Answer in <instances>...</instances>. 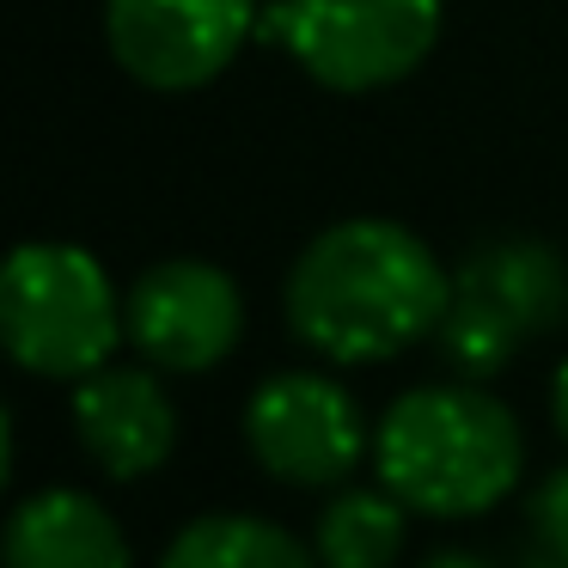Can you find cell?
I'll return each instance as SVG.
<instances>
[{"instance_id":"1","label":"cell","mask_w":568,"mask_h":568,"mask_svg":"<svg viewBox=\"0 0 568 568\" xmlns=\"http://www.w3.org/2000/svg\"><path fill=\"white\" fill-rule=\"evenodd\" d=\"M446 306L453 275L397 221L324 226L287 275L294 336L343 367H373L416 348L422 336H440Z\"/></svg>"},{"instance_id":"2","label":"cell","mask_w":568,"mask_h":568,"mask_svg":"<svg viewBox=\"0 0 568 568\" xmlns=\"http://www.w3.org/2000/svg\"><path fill=\"white\" fill-rule=\"evenodd\" d=\"M379 483L434 519H470L519 489L526 434L514 409L477 385H416L373 434Z\"/></svg>"},{"instance_id":"3","label":"cell","mask_w":568,"mask_h":568,"mask_svg":"<svg viewBox=\"0 0 568 568\" xmlns=\"http://www.w3.org/2000/svg\"><path fill=\"white\" fill-rule=\"evenodd\" d=\"M0 336L7 355L43 379H87L111 367V348L123 343V300L99 257L80 245H19L0 275Z\"/></svg>"},{"instance_id":"4","label":"cell","mask_w":568,"mask_h":568,"mask_svg":"<svg viewBox=\"0 0 568 568\" xmlns=\"http://www.w3.org/2000/svg\"><path fill=\"white\" fill-rule=\"evenodd\" d=\"M568 318V270L538 239H495L453 275V306L440 318V348L465 379L501 373L531 336Z\"/></svg>"},{"instance_id":"5","label":"cell","mask_w":568,"mask_h":568,"mask_svg":"<svg viewBox=\"0 0 568 568\" xmlns=\"http://www.w3.org/2000/svg\"><path fill=\"white\" fill-rule=\"evenodd\" d=\"M270 26L318 87L379 92L428 62L440 0H287Z\"/></svg>"},{"instance_id":"6","label":"cell","mask_w":568,"mask_h":568,"mask_svg":"<svg viewBox=\"0 0 568 568\" xmlns=\"http://www.w3.org/2000/svg\"><path fill=\"white\" fill-rule=\"evenodd\" d=\"M245 446L275 483L331 489L367 453L355 397L324 373H270L245 404Z\"/></svg>"},{"instance_id":"7","label":"cell","mask_w":568,"mask_h":568,"mask_svg":"<svg viewBox=\"0 0 568 568\" xmlns=\"http://www.w3.org/2000/svg\"><path fill=\"white\" fill-rule=\"evenodd\" d=\"M123 331L148 367L209 373L239 348L245 300L226 270L202 257H165L123 294Z\"/></svg>"},{"instance_id":"8","label":"cell","mask_w":568,"mask_h":568,"mask_svg":"<svg viewBox=\"0 0 568 568\" xmlns=\"http://www.w3.org/2000/svg\"><path fill=\"white\" fill-rule=\"evenodd\" d=\"M257 0H104V38L129 80L153 92H196L239 55Z\"/></svg>"},{"instance_id":"9","label":"cell","mask_w":568,"mask_h":568,"mask_svg":"<svg viewBox=\"0 0 568 568\" xmlns=\"http://www.w3.org/2000/svg\"><path fill=\"white\" fill-rule=\"evenodd\" d=\"M74 434L104 477L135 483L172 458L178 409L148 367H99L74 392Z\"/></svg>"},{"instance_id":"10","label":"cell","mask_w":568,"mask_h":568,"mask_svg":"<svg viewBox=\"0 0 568 568\" xmlns=\"http://www.w3.org/2000/svg\"><path fill=\"white\" fill-rule=\"evenodd\" d=\"M7 568H135L123 526L80 489H38L7 514Z\"/></svg>"},{"instance_id":"11","label":"cell","mask_w":568,"mask_h":568,"mask_svg":"<svg viewBox=\"0 0 568 568\" xmlns=\"http://www.w3.org/2000/svg\"><path fill=\"white\" fill-rule=\"evenodd\" d=\"M160 568H324L318 550L294 538V531L270 526L251 514H209L190 519L160 556Z\"/></svg>"},{"instance_id":"12","label":"cell","mask_w":568,"mask_h":568,"mask_svg":"<svg viewBox=\"0 0 568 568\" xmlns=\"http://www.w3.org/2000/svg\"><path fill=\"white\" fill-rule=\"evenodd\" d=\"M318 562L324 568H392L404 550V501L379 489H343L318 514Z\"/></svg>"},{"instance_id":"13","label":"cell","mask_w":568,"mask_h":568,"mask_svg":"<svg viewBox=\"0 0 568 568\" xmlns=\"http://www.w3.org/2000/svg\"><path fill=\"white\" fill-rule=\"evenodd\" d=\"M526 519H531V550H544V556H556V562L568 568V465H556L550 477L531 489V501H526Z\"/></svg>"},{"instance_id":"14","label":"cell","mask_w":568,"mask_h":568,"mask_svg":"<svg viewBox=\"0 0 568 568\" xmlns=\"http://www.w3.org/2000/svg\"><path fill=\"white\" fill-rule=\"evenodd\" d=\"M422 568H495V562H483L477 550H434Z\"/></svg>"},{"instance_id":"15","label":"cell","mask_w":568,"mask_h":568,"mask_svg":"<svg viewBox=\"0 0 568 568\" xmlns=\"http://www.w3.org/2000/svg\"><path fill=\"white\" fill-rule=\"evenodd\" d=\"M550 409H556V428H562V440H568V361L556 367V385H550Z\"/></svg>"}]
</instances>
